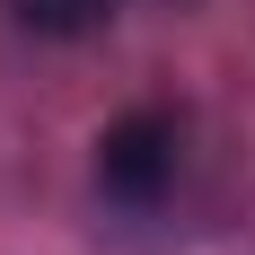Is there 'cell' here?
Here are the masks:
<instances>
[{
  "instance_id": "cell-1",
  "label": "cell",
  "mask_w": 255,
  "mask_h": 255,
  "mask_svg": "<svg viewBox=\"0 0 255 255\" xmlns=\"http://www.w3.org/2000/svg\"><path fill=\"white\" fill-rule=\"evenodd\" d=\"M97 185H106V203L150 211L158 194L176 185V124H167L158 106H132L124 124H106V141H97Z\"/></svg>"
},
{
  "instance_id": "cell-2",
  "label": "cell",
  "mask_w": 255,
  "mask_h": 255,
  "mask_svg": "<svg viewBox=\"0 0 255 255\" xmlns=\"http://www.w3.org/2000/svg\"><path fill=\"white\" fill-rule=\"evenodd\" d=\"M18 9V26H35V35H88V26L115 18V0H9Z\"/></svg>"
}]
</instances>
